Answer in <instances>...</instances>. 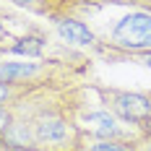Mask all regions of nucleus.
Instances as JSON below:
<instances>
[{
  "mask_svg": "<svg viewBox=\"0 0 151 151\" xmlns=\"http://www.w3.org/2000/svg\"><path fill=\"white\" fill-rule=\"evenodd\" d=\"M120 16L104 29H94L99 37V52L107 60H128L151 50V0H125Z\"/></svg>",
  "mask_w": 151,
  "mask_h": 151,
  "instance_id": "nucleus-1",
  "label": "nucleus"
},
{
  "mask_svg": "<svg viewBox=\"0 0 151 151\" xmlns=\"http://www.w3.org/2000/svg\"><path fill=\"white\" fill-rule=\"evenodd\" d=\"M89 89L99 94L102 107L112 109L115 115H120L122 120L133 122L138 128H149L151 122V91H122L102 83H89Z\"/></svg>",
  "mask_w": 151,
  "mask_h": 151,
  "instance_id": "nucleus-2",
  "label": "nucleus"
},
{
  "mask_svg": "<svg viewBox=\"0 0 151 151\" xmlns=\"http://www.w3.org/2000/svg\"><path fill=\"white\" fill-rule=\"evenodd\" d=\"M78 128L83 136L94 138H107V141H138L143 136V128H138L133 122L122 120L120 115H115L112 109H86V104L78 112Z\"/></svg>",
  "mask_w": 151,
  "mask_h": 151,
  "instance_id": "nucleus-3",
  "label": "nucleus"
},
{
  "mask_svg": "<svg viewBox=\"0 0 151 151\" xmlns=\"http://www.w3.org/2000/svg\"><path fill=\"white\" fill-rule=\"evenodd\" d=\"M47 21H50L52 31L60 37V42H65L68 47H81V50H89L94 55L99 52V37L86 24V18L63 13V16H50Z\"/></svg>",
  "mask_w": 151,
  "mask_h": 151,
  "instance_id": "nucleus-4",
  "label": "nucleus"
},
{
  "mask_svg": "<svg viewBox=\"0 0 151 151\" xmlns=\"http://www.w3.org/2000/svg\"><path fill=\"white\" fill-rule=\"evenodd\" d=\"M8 5H16V8H24L29 13H37L42 18H50V16H63L68 13L63 0H5Z\"/></svg>",
  "mask_w": 151,
  "mask_h": 151,
  "instance_id": "nucleus-5",
  "label": "nucleus"
},
{
  "mask_svg": "<svg viewBox=\"0 0 151 151\" xmlns=\"http://www.w3.org/2000/svg\"><path fill=\"white\" fill-rule=\"evenodd\" d=\"M78 151H141L138 141H107V138L81 136Z\"/></svg>",
  "mask_w": 151,
  "mask_h": 151,
  "instance_id": "nucleus-6",
  "label": "nucleus"
},
{
  "mask_svg": "<svg viewBox=\"0 0 151 151\" xmlns=\"http://www.w3.org/2000/svg\"><path fill=\"white\" fill-rule=\"evenodd\" d=\"M13 24L16 18L5 11H0V55H8V47L13 45V39L18 34H13Z\"/></svg>",
  "mask_w": 151,
  "mask_h": 151,
  "instance_id": "nucleus-7",
  "label": "nucleus"
},
{
  "mask_svg": "<svg viewBox=\"0 0 151 151\" xmlns=\"http://www.w3.org/2000/svg\"><path fill=\"white\" fill-rule=\"evenodd\" d=\"M104 3H122V0H63L65 11L70 16L81 13V11H89V8H96V5H104Z\"/></svg>",
  "mask_w": 151,
  "mask_h": 151,
  "instance_id": "nucleus-8",
  "label": "nucleus"
},
{
  "mask_svg": "<svg viewBox=\"0 0 151 151\" xmlns=\"http://www.w3.org/2000/svg\"><path fill=\"white\" fill-rule=\"evenodd\" d=\"M11 122H13V107L11 104H0V136L3 138H5V133H8Z\"/></svg>",
  "mask_w": 151,
  "mask_h": 151,
  "instance_id": "nucleus-9",
  "label": "nucleus"
},
{
  "mask_svg": "<svg viewBox=\"0 0 151 151\" xmlns=\"http://www.w3.org/2000/svg\"><path fill=\"white\" fill-rule=\"evenodd\" d=\"M128 60H138L141 65H149V68H151V50H146V52H138V55L128 58Z\"/></svg>",
  "mask_w": 151,
  "mask_h": 151,
  "instance_id": "nucleus-10",
  "label": "nucleus"
},
{
  "mask_svg": "<svg viewBox=\"0 0 151 151\" xmlns=\"http://www.w3.org/2000/svg\"><path fill=\"white\" fill-rule=\"evenodd\" d=\"M138 146L141 151H151V130H143V136L138 138Z\"/></svg>",
  "mask_w": 151,
  "mask_h": 151,
  "instance_id": "nucleus-11",
  "label": "nucleus"
},
{
  "mask_svg": "<svg viewBox=\"0 0 151 151\" xmlns=\"http://www.w3.org/2000/svg\"><path fill=\"white\" fill-rule=\"evenodd\" d=\"M8 149H11V143H8L3 136H0V151H8Z\"/></svg>",
  "mask_w": 151,
  "mask_h": 151,
  "instance_id": "nucleus-12",
  "label": "nucleus"
},
{
  "mask_svg": "<svg viewBox=\"0 0 151 151\" xmlns=\"http://www.w3.org/2000/svg\"><path fill=\"white\" fill-rule=\"evenodd\" d=\"M146 130H151V122H149V128H146Z\"/></svg>",
  "mask_w": 151,
  "mask_h": 151,
  "instance_id": "nucleus-13",
  "label": "nucleus"
}]
</instances>
